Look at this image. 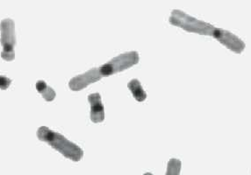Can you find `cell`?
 <instances>
[{
  "mask_svg": "<svg viewBox=\"0 0 251 175\" xmlns=\"http://www.w3.org/2000/svg\"><path fill=\"white\" fill-rule=\"evenodd\" d=\"M37 137L40 140L46 142L54 149L58 151L64 157L75 162L79 161L84 156V151L79 146L47 126H41L37 130Z\"/></svg>",
  "mask_w": 251,
  "mask_h": 175,
  "instance_id": "obj_1",
  "label": "cell"
},
{
  "mask_svg": "<svg viewBox=\"0 0 251 175\" xmlns=\"http://www.w3.org/2000/svg\"><path fill=\"white\" fill-rule=\"evenodd\" d=\"M169 21L172 25L179 26L183 29L188 32L204 34V35H213L216 26L207 23L205 21H201L197 18L189 15L188 13H184L178 9L172 10Z\"/></svg>",
  "mask_w": 251,
  "mask_h": 175,
  "instance_id": "obj_2",
  "label": "cell"
},
{
  "mask_svg": "<svg viewBox=\"0 0 251 175\" xmlns=\"http://www.w3.org/2000/svg\"><path fill=\"white\" fill-rule=\"evenodd\" d=\"M139 60L140 55L137 51H128L119 54L100 67L101 75L107 76L120 71L125 70L138 63Z\"/></svg>",
  "mask_w": 251,
  "mask_h": 175,
  "instance_id": "obj_3",
  "label": "cell"
},
{
  "mask_svg": "<svg viewBox=\"0 0 251 175\" xmlns=\"http://www.w3.org/2000/svg\"><path fill=\"white\" fill-rule=\"evenodd\" d=\"M1 32V45L3 50L1 52V57L5 61H13L15 58L14 46L16 42L15 38V24L12 19H4L0 23Z\"/></svg>",
  "mask_w": 251,
  "mask_h": 175,
  "instance_id": "obj_4",
  "label": "cell"
},
{
  "mask_svg": "<svg viewBox=\"0 0 251 175\" xmlns=\"http://www.w3.org/2000/svg\"><path fill=\"white\" fill-rule=\"evenodd\" d=\"M212 36H214L216 40L234 53H242L245 48V43L243 40L227 30L216 27Z\"/></svg>",
  "mask_w": 251,
  "mask_h": 175,
  "instance_id": "obj_5",
  "label": "cell"
},
{
  "mask_svg": "<svg viewBox=\"0 0 251 175\" xmlns=\"http://www.w3.org/2000/svg\"><path fill=\"white\" fill-rule=\"evenodd\" d=\"M103 75H101L100 67H92L88 71L84 72V74L75 75L69 82V87L72 90L78 91L80 89H83L84 88L87 87L89 84L96 83L102 78Z\"/></svg>",
  "mask_w": 251,
  "mask_h": 175,
  "instance_id": "obj_6",
  "label": "cell"
},
{
  "mask_svg": "<svg viewBox=\"0 0 251 175\" xmlns=\"http://www.w3.org/2000/svg\"><path fill=\"white\" fill-rule=\"evenodd\" d=\"M91 105V119L94 123H100L105 119V109L100 93H92L88 96Z\"/></svg>",
  "mask_w": 251,
  "mask_h": 175,
  "instance_id": "obj_7",
  "label": "cell"
},
{
  "mask_svg": "<svg viewBox=\"0 0 251 175\" xmlns=\"http://www.w3.org/2000/svg\"><path fill=\"white\" fill-rule=\"evenodd\" d=\"M127 87L131 90L136 100L139 102H143L146 99V91L144 90L143 85L138 79L134 78V79L130 80L129 83L127 84Z\"/></svg>",
  "mask_w": 251,
  "mask_h": 175,
  "instance_id": "obj_8",
  "label": "cell"
},
{
  "mask_svg": "<svg viewBox=\"0 0 251 175\" xmlns=\"http://www.w3.org/2000/svg\"><path fill=\"white\" fill-rule=\"evenodd\" d=\"M35 86H36L38 91L42 94L43 98L45 100L50 102V101H53L55 98L56 93L54 91V88L50 87V85H48L46 82L40 80L36 83Z\"/></svg>",
  "mask_w": 251,
  "mask_h": 175,
  "instance_id": "obj_9",
  "label": "cell"
},
{
  "mask_svg": "<svg viewBox=\"0 0 251 175\" xmlns=\"http://www.w3.org/2000/svg\"><path fill=\"white\" fill-rule=\"evenodd\" d=\"M182 163L178 158H171L167 165L165 175H179Z\"/></svg>",
  "mask_w": 251,
  "mask_h": 175,
  "instance_id": "obj_10",
  "label": "cell"
},
{
  "mask_svg": "<svg viewBox=\"0 0 251 175\" xmlns=\"http://www.w3.org/2000/svg\"><path fill=\"white\" fill-rule=\"evenodd\" d=\"M12 81L9 79L5 75H0V88L1 89H6L11 85Z\"/></svg>",
  "mask_w": 251,
  "mask_h": 175,
  "instance_id": "obj_11",
  "label": "cell"
},
{
  "mask_svg": "<svg viewBox=\"0 0 251 175\" xmlns=\"http://www.w3.org/2000/svg\"><path fill=\"white\" fill-rule=\"evenodd\" d=\"M143 175H154L152 173H145Z\"/></svg>",
  "mask_w": 251,
  "mask_h": 175,
  "instance_id": "obj_12",
  "label": "cell"
}]
</instances>
